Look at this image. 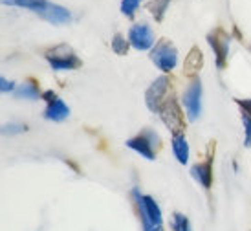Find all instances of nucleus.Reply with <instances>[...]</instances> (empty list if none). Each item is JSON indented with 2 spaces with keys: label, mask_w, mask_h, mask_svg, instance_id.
<instances>
[{
  "label": "nucleus",
  "mask_w": 251,
  "mask_h": 231,
  "mask_svg": "<svg viewBox=\"0 0 251 231\" xmlns=\"http://www.w3.org/2000/svg\"><path fill=\"white\" fill-rule=\"evenodd\" d=\"M46 61L53 70H77L81 66V59L75 55V51L68 46V44H59L50 48L46 53Z\"/></svg>",
  "instance_id": "nucleus-1"
},
{
  "label": "nucleus",
  "mask_w": 251,
  "mask_h": 231,
  "mask_svg": "<svg viewBox=\"0 0 251 231\" xmlns=\"http://www.w3.org/2000/svg\"><path fill=\"white\" fill-rule=\"evenodd\" d=\"M126 147L136 151V153L141 154L147 160H154L156 158V151L160 147V138H158V134L154 132L152 128H145L138 136H134V138L126 141Z\"/></svg>",
  "instance_id": "nucleus-2"
},
{
  "label": "nucleus",
  "mask_w": 251,
  "mask_h": 231,
  "mask_svg": "<svg viewBox=\"0 0 251 231\" xmlns=\"http://www.w3.org/2000/svg\"><path fill=\"white\" fill-rule=\"evenodd\" d=\"M151 59L156 64V68H160L161 72H171L178 63V50L171 41L161 39L151 51Z\"/></svg>",
  "instance_id": "nucleus-3"
},
{
  "label": "nucleus",
  "mask_w": 251,
  "mask_h": 231,
  "mask_svg": "<svg viewBox=\"0 0 251 231\" xmlns=\"http://www.w3.org/2000/svg\"><path fill=\"white\" fill-rule=\"evenodd\" d=\"M169 92H171V77H167V76L158 77V79L149 86V90H147V94H145V103H147V106H149V110L160 112L163 103L169 99L167 98Z\"/></svg>",
  "instance_id": "nucleus-4"
},
{
  "label": "nucleus",
  "mask_w": 251,
  "mask_h": 231,
  "mask_svg": "<svg viewBox=\"0 0 251 231\" xmlns=\"http://www.w3.org/2000/svg\"><path fill=\"white\" fill-rule=\"evenodd\" d=\"M161 121L165 123L171 132L175 134H181L183 128H185V123H183V114H181V108L178 105V101L175 98H169L160 110Z\"/></svg>",
  "instance_id": "nucleus-5"
},
{
  "label": "nucleus",
  "mask_w": 251,
  "mask_h": 231,
  "mask_svg": "<svg viewBox=\"0 0 251 231\" xmlns=\"http://www.w3.org/2000/svg\"><path fill=\"white\" fill-rule=\"evenodd\" d=\"M183 106H185V112H187V118L191 121H196L200 118V112H202V83L200 79H193L189 86L185 88V94H183Z\"/></svg>",
  "instance_id": "nucleus-6"
},
{
  "label": "nucleus",
  "mask_w": 251,
  "mask_h": 231,
  "mask_svg": "<svg viewBox=\"0 0 251 231\" xmlns=\"http://www.w3.org/2000/svg\"><path fill=\"white\" fill-rule=\"evenodd\" d=\"M207 42H209V46L213 48V51H215L216 66H218L220 70L226 68L227 53H229V35H227L222 28H216L207 35Z\"/></svg>",
  "instance_id": "nucleus-7"
},
{
  "label": "nucleus",
  "mask_w": 251,
  "mask_h": 231,
  "mask_svg": "<svg viewBox=\"0 0 251 231\" xmlns=\"http://www.w3.org/2000/svg\"><path fill=\"white\" fill-rule=\"evenodd\" d=\"M42 98L48 101V106L44 110V118L50 121H64V119L70 116V108L64 103L63 99H59L51 90L44 92Z\"/></svg>",
  "instance_id": "nucleus-8"
},
{
  "label": "nucleus",
  "mask_w": 251,
  "mask_h": 231,
  "mask_svg": "<svg viewBox=\"0 0 251 231\" xmlns=\"http://www.w3.org/2000/svg\"><path fill=\"white\" fill-rule=\"evenodd\" d=\"M128 42L132 44L136 50H151L154 44V31L149 24H136L128 31Z\"/></svg>",
  "instance_id": "nucleus-9"
},
{
  "label": "nucleus",
  "mask_w": 251,
  "mask_h": 231,
  "mask_svg": "<svg viewBox=\"0 0 251 231\" xmlns=\"http://www.w3.org/2000/svg\"><path fill=\"white\" fill-rule=\"evenodd\" d=\"M191 175L200 182V185H203L205 189H209L211 183H213V154H209V158L203 163L193 165L191 167Z\"/></svg>",
  "instance_id": "nucleus-10"
},
{
  "label": "nucleus",
  "mask_w": 251,
  "mask_h": 231,
  "mask_svg": "<svg viewBox=\"0 0 251 231\" xmlns=\"http://www.w3.org/2000/svg\"><path fill=\"white\" fill-rule=\"evenodd\" d=\"M41 17L44 21L51 22V24H68L72 21V13L63 6H57L50 2L48 7L41 13Z\"/></svg>",
  "instance_id": "nucleus-11"
},
{
  "label": "nucleus",
  "mask_w": 251,
  "mask_h": 231,
  "mask_svg": "<svg viewBox=\"0 0 251 231\" xmlns=\"http://www.w3.org/2000/svg\"><path fill=\"white\" fill-rule=\"evenodd\" d=\"M202 66H203L202 51H200L198 46H193L191 51L187 53V57H185V63H183V74H185L187 77H193V79H195L196 74L202 70Z\"/></svg>",
  "instance_id": "nucleus-12"
},
{
  "label": "nucleus",
  "mask_w": 251,
  "mask_h": 231,
  "mask_svg": "<svg viewBox=\"0 0 251 231\" xmlns=\"http://www.w3.org/2000/svg\"><path fill=\"white\" fill-rule=\"evenodd\" d=\"M2 4L6 6H17V7H24V9H31L35 13L41 15L46 7H48V0H2Z\"/></svg>",
  "instance_id": "nucleus-13"
},
{
  "label": "nucleus",
  "mask_w": 251,
  "mask_h": 231,
  "mask_svg": "<svg viewBox=\"0 0 251 231\" xmlns=\"http://www.w3.org/2000/svg\"><path fill=\"white\" fill-rule=\"evenodd\" d=\"M173 153H175L176 160L180 161L181 165H185L189 161V143L181 134L173 136Z\"/></svg>",
  "instance_id": "nucleus-14"
},
{
  "label": "nucleus",
  "mask_w": 251,
  "mask_h": 231,
  "mask_svg": "<svg viewBox=\"0 0 251 231\" xmlns=\"http://www.w3.org/2000/svg\"><path fill=\"white\" fill-rule=\"evenodd\" d=\"M15 96L22 99H33L35 101V99L41 98V92H39V86H37L35 81H26V83H22L21 86L15 88Z\"/></svg>",
  "instance_id": "nucleus-15"
},
{
  "label": "nucleus",
  "mask_w": 251,
  "mask_h": 231,
  "mask_svg": "<svg viewBox=\"0 0 251 231\" xmlns=\"http://www.w3.org/2000/svg\"><path fill=\"white\" fill-rule=\"evenodd\" d=\"M169 4H171V0H151L147 7H149V11L152 13L154 21L161 22L163 21V17H165V11H167Z\"/></svg>",
  "instance_id": "nucleus-16"
},
{
  "label": "nucleus",
  "mask_w": 251,
  "mask_h": 231,
  "mask_svg": "<svg viewBox=\"0 0 251 231\" xmlns=\"http://www.w3.org/2000/svg\"><path fill=\"white\" fill-rule=\"evenodd\" d=\"M171 230L173 231H191V224L185 215L181 213H175L171 217Z\"/></svg>",
  "instance_id": "nucleus-17"
},
{
  "label": "nucleus",
  "mask_w": 251,
  "mask_h": 231,
  "mask_svg": "<svg viewBox=\"0 0 251 231\" xmlns=\"http://www.w3.org/2000/svg\"><path fill=\"white\" fill-rule=\"evenodd\" d=\"M128 44H130V42L126 41L121 33L114 35V39H112V50H114V53H118V55H125L126 51H128Z\"/></svg>",
  "instance_id": "nucleus-18"
},
{
  "label": "nucleus",
  "mask_w": 251,
  "mask_h": 231,
  "mask_svg": "<svg viewBox=\"0 0 251 231\" xmlns=\"http://www.w3.org/2000/svg\"><path fill=\"white\" fill-rule=\"evenodd\" d=\"M141 0H123L121 2V13L126 15V17H134L136 9L140 7Z\"/></svg>",
  "instance_id": "nucleus-19"
},
{
  "label": "nucleus",
  "mask_w": 251,
  "mask_h": 231,
  "mask_svg": "<svg viewBox=\"0 0 251 231\" xmlns=\"http://www.w3.org/2000/svg\"><path fill=\"white\" fill-rule=\"evenodd\" d=\"M26 130V127L21 125V123H7V125L2 127V134L6 136H11V134H21Z\"/></svg>",
  "instance_id": "nucleus-20"
},
{
  "label": "nucleus",
  "mask_w": 251,
  "mask_h": 231,
  "mask_svg": "<svg viewBox=\"0 0 251 231\" xmlns=\"http://www.w3.org/2000/svg\"><path fill=\"white\" fill-rule=\"evenodd\" d=\"M242 123H244V134H246L244 145L251 149V118L250 116H244V114H242Z\"/></svg>",
  "instance_id": "nucleus-21"
},
{
  "label": "nucleus",
  "mask_w": 251,
  "mask_h": 231,
  "mask_svg": "<svg viewBox=\"0 0 251 231\" xmlns=\"http://www.w3.org/2000/svg\"><path fill=\"white\" fill-rule=\"evenodd\" d=\"M235 103L240 106V112L251 118V99H237Z\"/></svg>",
  "instance_id": "nucleus-22"
},
{
  "label": "nucleus",
  "mask_w": 251,
  "mask_h": 231,
  "mask_svg": "<svg viewBox=\"0 0 251 231\" xmlns=\"http://www.w3.org/2000/svg\"><path fill=\"white\" fill-rule=\"evenodd\" d=\"M0 90L7 94V92H15V83H11L6 77H0Z\"/></svg>",
  "instance_id": "nucleus-23"
},
{
  "label": "nucleus",
  "mask_w": 251,
  "mask_h": 231,
  "mask_svg": "<svg viewBox=\"0 0 251 231\" xmlns=\"http://www.w3.org/2000/svg\"><path fill=\"white\" fill-rule=\"evenodd\" d=\"M143 231H163L160 224H149V226H143Z\"/></svg>",
  "instance_id": "nucleus-24"
}]
</instances>
